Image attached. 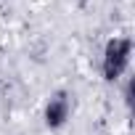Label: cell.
Here are the masks:
<instances>
[{"label": "cell", "instance_id": "cell-3", "mask_svg": "<svg viewBox=\"0 0 135 135\" xmlns=\"http://www.w3.org/2000/svg\"><path fill=\"white\" fill-rule=\"evenodd\" d=\"M132 88H135V80L130 77L124 82V103H127V109H132Z\"/></svg>", "mask_w": 135, "mask_h": 135}, {"label": "cell", "instance_id": "cell-2", "mask_svg": "<svg viewBox=\"0 0 135 135\" xmlns=\"http://www.w3.org/2000/svg\"><path fill=\"white\" fill-rule=\"evenodd\" d=\"M69 117H72V95L66 90L53 93L48 98V103H45V124L50 130H58V127H64L69 122Z\"/></svg>", "mask_w": 135, "mask_h": 135}, {"label": "cell", "instance_id": "cell-1", "mask_svg": "<svg viewBox=\"0 0 135 135\" xmlns=\"http://www.w3.org/2000/svg\"><path fill=\"white\" fill-rule=\"evenodd\" d=\"M130 56H132V42L130 37H111L103 48V58H101V72L106 82H117L130 66Z\"/></svg>", "mask_w": 135, "mask_h": 135}]
</instances>
